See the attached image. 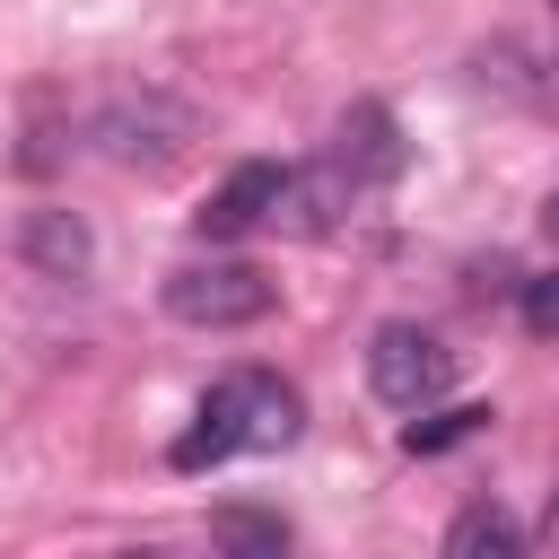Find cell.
<instances>
[{
  "mask_svg": "<svg viewBox=\"0 0 559 559\" xmlns=\"http://www.w3.org/2000/svg\"><path fill=\"white\" fill-rule=\"evenodd\" d=\"M297 428H306L297 384H280L271 367H236V376H218L201 393V411L166 445V463L175 472H218L227 454H280V445H297Z\"/></svg>",
  "mask_w": 559,
  "mask_h": 559,
  "instance_id": "1",
  "label": "cell"
},
{
  "mask_svg": "<svg viewBox=\"0 0 559 559\" xmlns=\"http://www.w3.org/2000/svg\"><path fill=\"white\" fill-rule=\"evenodd\" d=\"M157 297H166V314L192 323V332H245V323H262V314L280 306V280H271L262 262H175Z\"/></svg>",
  "mask_w": 559,
  "mask_h": 559,
  "instance_id": "2",
  "label": "cell"
},
{
  "mask_svg": "<svg viewBox=\"0 0 559 559\" xmlns=\"http://www.w3.org/2000/svg\"><path fill=\"white\" fill-rule=\"evenodd\" d=\"M367 384L384 411H428L454 393V349L428 332V323H376L367 341Z\"/></svg>",
  "mask_w": 559,
  "mask_h": 559,
  "instance_id": "3",
  "label": "cell"
},
{
  "mask_svg": "<svg viewBox=\"0 0 559 559\" xmlns=\"http://www.w3.org/2000/svg\"><path fill=\"white\" fill-rule=\"evenodd\" d=\"M332 175H341V192L349 201H367V192H384L393 175H402V131H393V114L367 96V105H349L341 114V140H332V157H323Z\"/></svg>",
  "mask_w": 559,
  "mask_h": 559,
  "instance_id": "4",
  "label": "cell"
},
{
  "mask_svg": "<svg viewBox=\"0 0 559 559\" xmlns=\"http://www.w3.org/2000/svg\"><path fill=\"white\" fill-rule=\"evenodd\" d=\"M280 201H288V166H271V157H245L218 192H210V210H201V236L210 245H236V236H253L262 218H280Z\"/></svg>",
  "mask_w": 559,
  "mask_h": 559,
  "instance_id": "5",
  "label": "cell"
},
{
  "mask_svg": "<svg viewBox=\"0 0 559 559\" xmlns=\"http://www.w3.org/2000/svg\"><path fill=\"white\" fill-rule=\"evenodd\" d=\"M17 262L44 271V280H87L96 236H87L79 210H26V218H17Z\"/></svg>",
  "mask_w": 559,
  "mask_h": 559,
  "instance_id": "6",
  "label": "cell"
},
{
  "mask_svg": "<svg viewBox=\"0 0 559 559\" xmlns=\"http://www.w3.org/2000/svg\"><path fill=\"white\" fill-rule=\"evenodd\" d=\"M524 550V524L507 507H463L445 524V559H515Z\"/></svg>",
  "mask_w": 559,
  "mask_h": 559,
  "instance_id": "7",
  "label": "cell"
},
{
  "mask_svg": "<svg viewBox=\"0 0 559 559\" xmlns=\"http://www.w3.org/2000/svg\"><path fill=\"white\" fill-rule=\"evenodd\" d=\"M489 419H498L489 402H454V411H437V402H428V411H411V428H402V445H411V454H445V445H463V437H480Z\"/></svg>",
  "mask_w": 559,
  "mask_h": 559,
  "instance_id": "8",
  "label": "cell"
},
{
  "mask_svg": "<svg viewBox=\"0 0 559 559\" xmlns=\"http://www.w3.org/2000/svg\"><path fill=\"white\" fill-rule=\"evenodd\" d=\"M210 533H218L227 550H288V515H253V507H227Z\"/></svg>",
  "mask_w": 559,
  "mask_h": 559,
  "instance_id": "9",
  "label": "cell"
},
{
  "mask_svg": "<svg viewBox=\"0 0 559 559\" xmlns=\"http://www.w3.org/2000/svg\"><path fill=\"white\" fill-rule=\"evenodd\" d=\"M524 332H559V271L524 280Z\"/></svg>",
  "mask_w": 559,
  "mask_h": 559,
  "instance_id": "10",
  "label": "cell"
},
{
  "mask_svg": "<svg viewBox=\"0 0 559 559\" xmlns=\"http://www.w3.org/2000/svg\"><path fill=\"white\" fill-rule=\"evenodd\" d=\"M542 542L559 550V489H550V507H542Z\"/></svg>",
  "mask_w": 559,
  "mask_h": 559,
  "instance_id": "11",
  "label": "cell"
},
{
  "mask_svg": "<svg viewBox=\"0 0 559 559\" xmlns=\"http://www.w3.org/2000/svg\"><path fill=\"white\" fill-rule=\"evenodd\" d=\"M542 227H550V245H559V183H550V201H542Z\"/></svg>",
  "mask_w": 559,
  "mask_h": 559,
  "instance_id": "12",
  "label": "cell"
},
{
  "mask_svg": "<svg viewBox=\"0 0 559 559\" xmlns=\"http://www.w3.org/2000/svg\"><path fill=\"white\" fill-rule=\"evenodd\" d=\"M550 9H559V0H550Z\"/></svg>",
  "mask_w": 559,
  "mask_h": 559,
  "instance_id": "13",
  "label": "cell"
}]
</instances>
